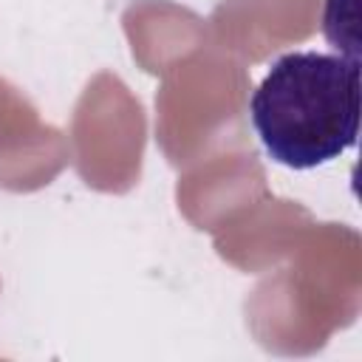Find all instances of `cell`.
Wrapping results in <instances>:
<instances>
[{
	"instance_id": "6da1fadb",
	"label": "cell",
	"mask_w": 362,
	"mask_h": 362,
	"mask_svg": "<svg viewBox=\"0 0 362 362\" xmlns=\"http://www.w3.org/2000/svg\"><path fill=\"white\" fill-rule=\"evenodd\" d=\"M359 93L356 57L291 51L252 93V127L272 161L314 170L356 144Z\"/></svg>"
}]
</instances>
